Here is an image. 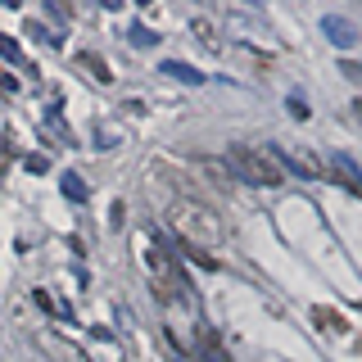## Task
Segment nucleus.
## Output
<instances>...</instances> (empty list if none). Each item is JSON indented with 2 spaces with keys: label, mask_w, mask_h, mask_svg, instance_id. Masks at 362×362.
Masks as SVG:
<instances>
[{
  "label": "nucleus",
  "mask_w": 362,
  "mask_h": 362,
  "mask_svg": "<svg viewBox=\"0 0 362 362\" xmlns=\"http://www.w3.org/2000/svg\"><path fill=\"white\" fill-rule=\"evenodd\" d=\"M226 173H235L249 186H286V168L263 145H231L226 150Z\"/></svg>",
  "instance_id": "f257e3e1"
},
{
  "label": "nucleus",
  "mask_w": 362,
  "mask_h": 362,
  "mask_svg": "<svg viewBox=\"0 0 362 362\" xmlns=\"http://www.w3.org/2000/svg\"><path fill=\"white\" fill-rule=\"evenodd\" d=\"M173 226L181 235H186L195 249H218L222 245V218L213 209H204V204H190V199H177L173 204Z\"/></svg>",
  "instance_id": "f03ea898"
},
{
  "label": "nucleus",
  "mask_w": 362,
  "mask_h": 362,
  "mask_svg": "<svg viewBox=\"0 0 362 362\" xmlns=\"http://www.w3.org/2000/svg\"><path fill=\"white\" fill-rule=\"evenodd\" d=\"M276 163L281 168H290V173H299V177H322V163H317V158L313 154H303V150H294V145H286V150H281L276 154Z\"/></svg>",
  "instance_id": "7ed1b4c3"
},
{
  "label": "nucleus",
  "mask_w": 362,
  "mask_h": 362,
  "mask_svg": "<svg viewBox=\"0 0 362 362\" xmlns=\"http://www.w3.org/2000/svg\"><path fill=\"white\" fill-rule=\"evenodd\" d=\"M322 32H326V37H331V41L339 45V50H349V45H354V41H358V32H354V23H344V18H335V14H331V18H326V23H322Z\"/></svg>",
  "instance_id": "20e7f679"
},
{
  "label": "nucleus",
  "mask_w": 362,
  "mask_h": 362,
  "mask_svg": "<svg viewBox=\"0 0 362 362\" xmlns=\"http://www.w3.org/2000/svg\"><path fill=\"white\" fill-rule=\"evenodd\" d=\"M331 163L339 168V173H344V186H349V190H358V168H354V158H344V154H335V158H331Z\"/></svg>",
  "instance_id": "39448f33"
},
{
  "label": "nucleus",
  "mask_w": 362,
  "mask_h": 362,
  "mask_svg": "<svg viewBox=\"0 0 362 362\" xmlns=\"http://www.w3.org/2000/svg\"><path fill=\"white\" fill-rule=\"evenodd\" d=\"M64 195H68V199H77V204H82V199H86V181H82V177H73V173H68V177H64Z\"/></svg>",
  "instance_id": "423d86ee"
},
{
  "label": "nucleus",
  "mask_w": 362,
  "mask_h": 362,
  "mask_svg": "<svg viewBox=\"0 0 362 362\" xmlns=\"http://www.w3.org/2000/svg\"><path fill=\"white\" fill-rule=\"evenodd\" d=\"M163 73L181 77V82H204V73H195V68H190V64H163Z\"/></svg>",
  "instance_id": "0eeeda50"
},
{
  "label": "nucleus",
  "mask_w": 362,
  "mask_h": 362,
  "mask_svg": "<svg viewBox=\"0 0 362 362\" xmlns=\"http://www.w3.org/2000/svg\"><path fill=\"white\" fill-rule=\"evenodd\" d=\"M0 59H9V64H18V59H23L18 41H14V37H5V32H0Z\"/></svg>",
  "instance_id": "6e6552de"
},
{
  "label": "nucleus",
  "mask_w": 362,
  "mask_h": 362,
  "mask_svg": "<svg viewBox=\"0 0 362 362\" xmlns=\"http://www.w3.org/2000/svg\"><path fill=\"white\" fill-rule=\"evenodd\" d=\"M82 64H86V68H95V77H100V82H109V77H113V73H109V68H105V64H100V59H95V54H82Z\"/></svg>",
  "instance_id": "1a4fd4ad"
},
{
  "label": "nucleus",
  "mask_w": 362,
  "mask_h": 362,
  "mask_svg": "<svg viewBox=\"0 0 362 362\" xmlns=\"http://www.w3.org/2000/svg\"><path fill=\"white\" fill-rule=\"evenodd\" d=\"M132 41H136V45H154L158 37H154V32H150V28H136V32H132Z\"/></svg>",
  "instance_id": "9d476101"
}]
</instances>
